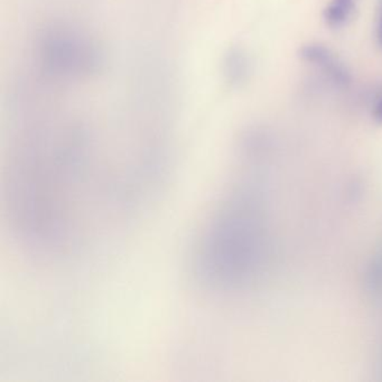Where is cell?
<instances>
[{
  "mask_svg": "<svg viewBox=\"0 0 382 382\" xmlns=\"http://www.w3.org/2000/svg\"><path fill=\"white\" fill-rule=\"evenodd\" d=\"M208 220L199 242L197 272L208 288L228 290L254 276L264 228L259 202L248 190H235Z\"/></svg>",
  "mask_w": 382,
  "mask_h": 382,
  "instance_id": "obj_1",
  "label": "cell"
},
{
  "mask_svg": "<svg viewBox=\"0 0 382 382\" xmlns=\"http://www.w3.org/2000/svg\"><path fill=\"white\" fill-rule=\"evenodd\" d=\"M43 47L45 61L60 74L88 72L98 63L94 49L71 34L52 33L44 41Z\"/></svg>",
  "mask_w": 382,
  "mask_h": 382,
  "instance_id": "obj_2",
  "label": "cell"
},
{
  "mask_svg": "<svg viewBox=\"0 0 382 382\" xmlns=\"http://www.w3.org/2000/svg\"><path fill=\"white\" fill-rule=\"evenodd\" d=\"M299 56L308 63L317 65L338 85H345L350 81L347 69L326 47L319 44L307 45L301 49Z\"/></svg>",
  "mask_w": 382,
  "mask_h": 382,
  "instance_id": "obj_3",
  "label": "cell"
},
{
  "mask_svg": "<svg viewBox=\"0 0 382 382\" xmlns=\"http://www.w3.org/2000/svg\"><path fill=\"white\" fill-rule=\"evenodd\" d=\"M250 72L249 58L240 49H231L223 58V74L226 82L239 87L248 80Z\"/></svg>",
  "mask_w": 382,
  "mask_h": 382,
  "instance_id": "obj_4",
  "label": "cell"
},
{
  "mask_svg": "<svg viewBox=\"0 0 382 382\" xmlns=\"http://www.w3.org/2000/svg\"><path fill=\"white\" fill-rule=\"evenodd\" d=\"M356 8V0H333L324 12L325 22L332 28L344 26Z\"/></svg>",
  "mask_w": 382,
  "mask_h": 382,
  "instance_id": "obj_5",
  "label": "cell"
},
{
  "mask_svg": "<svg viewBox=\"0 0 382 382\" xmlns=\"http://www.w3.org/2000/svg\"><path fill=\"white\" fill-rule=\"evenodd\" d=\"M374 118L376 122L382 124V99L376 102L374 108Z\"/></svg>",
  "mask_w": 382,
  "mask_h": 382,
  "instance_id": "obj_6",
  "label": "cell"
},
{
  "mask_svg": "<svg viewBox=\"0 0 382 382\" xmlns=\"http://www.w3.org/2000/svg\"><path fill=\"white\" fill-rule=\"evenodd\" d=\"M376 36H378V42H379V45L382 47V8L381 14H380L379 24H378V31H376Z\"/></svg>",
  "mask_w": 382,
  "mask_h": 382,
  "instance_id": "obj_7",
  "label": "cell"
}]
</instances>
